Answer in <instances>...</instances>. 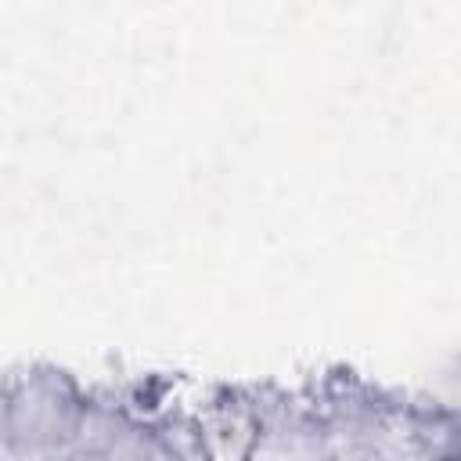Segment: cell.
Here are the masks:
<instances>
[{"label": "cell", "mask_w": 461, "mask_h": 461, "mask_svg": "<svg viewBox=\"0 0 461 461\" xmlns=\"http://www.w3.org/2000/svg\"><path fill=\"white\" fill-rule=\"evenodd\" d=\"M256 443H259V425L252 421V414L238 407L234 411L223 407L209 414L198 436V450L205 454V461H249Z\"/></svg>", "instance_id": "cell-1"}]
</instances>
